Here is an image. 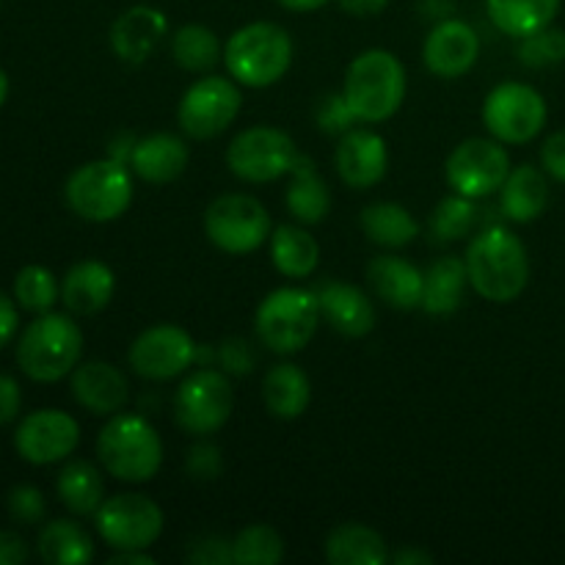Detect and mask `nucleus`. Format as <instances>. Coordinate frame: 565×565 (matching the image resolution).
<instances>
[{
    "label": "nucleus",
    "mask_w": 565,
    "mask_h": 565,
    "mask_svg": "<svg viewBox=\"0 0 565 565\" xmlns=\"http://www.w3.org/2000/svg\"><path fill=\"white\" fill-rule=\"evenodd\" d=\"M469 287L486 301L511 303L527 290L530 257L522 237L505 226H483L467 248Z\"/></svg>",
    "instance_id": "1"
},
{
    "label": "nucleus",
    "mask_w": 565,
    "mask_h": 565,
    "mask_svg": "<svg viewBox=\"0 0 565 565\" xmlns=\"http://www.w3.org/2000/svg\"><path fill=\"white\" fill-rule=\"evenodd\" d=\"M342 94L364 125L392 119L406 99V66L390 50H364L348 66Z\"/></svg>",
    "instance_id": "2"
},
{
    "label": "nucleus",
    "mask_w": 565,
    "mask_h": 565,
    "mask_svg": "<svg viewBox=\"0 0 565 565\" xmlns=\"http://www.w3.org/2000/svg\"><path fill=\"white\" fill-rule=\"evenodd\" d=\"M97 458L121 483H149L163 467V439L141 414H114L97 436Z\"/></svg>",
    "instance_id": "3"
},
{
    "label": "nucleus",
    "mask_w": 565,
    "mask_h": 565,
    "mask_svg": "<svg viewBox=\"0 0 565 565\" xmlns=\"http://www.w3.org/2000/svg\"><path fill=\"white\" fill-rule=\"evenodd\" d=\"M292 39L276 22H248L224 44V64L232 81L246 88H268L292 64Z\"/></svg>",
    "instance_id": "4"
},
{
    "label": "nucleus",
    "mask_w": 565,
    "mask_h": 565,
    "mask_svg": "<svg viewBox=\"0 0 565 565\" xmlns=\"http://www.w3.org/2000/svg\"><path fill=\"white\" fill-rule=\"evenodd\" d=\"M83 331L70 315L44 312L22 331L17 364L39 384H55L81 364Z\"/></svg>",
    "instance_id": "5"
},
{
    "label": "nucleus",
    "mask_w": 565,
    "mask_h": 565,
    "mask_svg": "<svg viewBox=\"0 0 565 565\" xmlns=\"http://www.w3.org/2000/svg\"><path fill=\"white\" fill-rule=\"evenodd\" d=\"M318 292L307 287H279L263 298L254 315V329L268 351L290 356L312 342L320 326Z\"/></svg>",
    "instance_id": "6"
},
{
    "label": "nucleus",
    "mask_w": 565,
    "mask_h": 565,
    "mask_svg": "<svg viewBox=\"0 0 565 565\" xmlns=\"http://www.w3.org/2000/svg\"><path fill=\"white\" fill-rule=\"evenodd\" d=\"M66 204L83 221L108 224L121 218L132 204V174L116 158L77 166L64 188Z\"/></svg>",
    "instance_id": "7"
},
{
    "label": "nucleus",
    "mask_w": 565,
    "mask_h": 565,
    "mask_svg": "<svg viewBox=\"0 0 565 565\" xmlns=\"http://www.w3.org/2000/svg\"><path fill=\"white\" fill-rule=\"evenodd\" d=\"M207 241L224 254H252L270 241V213L248 193H224L204 210Z\"/></svg>",
    "instance_id": "8"
},
{
    "label": "nucleus",
    "mask_w": 565,
    "mask_h": 565,
    "mask_svg": "<svg viewBox=\"0 0 565 565\" xmlns=\"http://www.w3.org/2000/svg\"><path fill=\"white\" fill-rule=\"evenodd\" d=\"M243 108L241 83L232 77L204 75L180 99L177 121L193 141H210L230 130Z\"/></svg>",
    "instance_id": "9"
},
{
    "label": "nucleus",
    "mask_w": 565,
    "mask_h": 565,
    "mask_svg": "<svg viewBox=\"0 0 565 565\" xmlns=\"http://www.w3.org/2000/svg\"><path fill=\"white\" fill-rule=\"evenodd\" d=\"M235 408V390L224 370L202 367L188 375L174 395V417L185 434L210 436L226 425Z\"/></svg>",
    "instance_id": "10"
},
{
    "label": "nucleus",
    "mask_w": 565,
    "mask_h": 565,
    "mask_svg": "<svg viewBox=\"0 0 565 565\" xmlns=\"http://www.w3.org/2000/svg\"><path fill=\"white\" fill-rule=\"evenodd\" d=\"M296 158V141L285 130L270 125H257L237 132L226 149V166L232 174L243 182H254V185L287 177Z\"/></svg>",
    "instance_id": "11"
},
{
    "label": "nucleus",
    "mask_w": 565,
    "mask_h": 565,
    "mask_svg": "<svg viewBox=\"0 0 565 565\" xmlns=\"http://www.w3.org/2000/svg\"><path fill=\"white\" fill-rule=\"evenodd\" d=\"M546 99L539 88L527 83L508 81L491 88V94L483 103V125L491 132V138L502 143H527L544 130Z\"/></svg>",
    "instance_id": "12"
},
{
    "label": "nucleus",
    "mask_w": 565,
    "mask_h": 565,
    "mask_svg": "<svg viewBox=\"0 0 565 565\" xmlns=\"http://www.w3.org/2000/svg\"><path fill=\"white\" fill-rule=\"evenodd\" d=\"M94 524L114 552L149 550L163 535V511L143 494H116L99 505Z\"/></svg>",
    "instance_id": "13"
},
{
    "label": "nucleus",
    "mask_w": 565,
    "mask_h": 565,
    "mask_svg": "<svg viewBox=\"0 0 565 565\" xmlns=\"http://www.w3.org/2000/svg\"><path fill=\"white\" fill-rule=\"evenodd\" d=\"M447 185L469 199H486L511 174V154L497 138H467L450 152L445 166Z\"/></svg>",
    "instance_id": "14"
},
{
    "label": "nucleus",
    "mask_w": 565,
    "mask_h": 565,
    "mask_svg": "<svg viewBox=\"0 0 565 565\" xmlns=\"http://www.w3.org/2000/svg\"><path fill=\"white\" fill-rule=\"evenodd\" d=\"M199 359V345L185 329L174 323L149 326L127 351L132 373L147 381H171L188 373Z\"/></svg>",
    "instance_id": "15"
},
{
    "label": "nucleus",
    "mask_w": 565,
    "mask_h": 565,
    "mask_svg": "<svg viewBox=\"0 0 565 565\" xmlns=\"http://www.w3.org/2000/svg\"><path fill=\"white\" fill-rule=\"evenodd\" d=\"M81 445V425L58 408H39L22 417L14 430V447L22 461L33 467L66 461Z\"/></svg>",
    "instance_id": "16"
},
{
    "label": "nucleus",
    "mask_w": 565,
    "mask_h": 565,
    "mask_svg": "<svg viewBox=\"0 0 565 565\" xmlns=\"http://www.w3.org/2000/svg\"><path fill=\"white\" fill-rule=\"evenodd\" d=\"M480 55V36L469 22L447 17L430 28L428 39H425L423 58L425 66L434 72L436 77L445 81H456V77L467 75Z\"/></svg>",
    "instance_id": "17"
},
{
    "label": "nucleus",
    "mask_w": 565,
    "mask_h": 565,
    "mask_svg": "<svg viewBox=\"0 0 565 565\" xmlns=\"http://www.w3.org/2000/svg\"><path fill=\"white\" fill-rule=\"evenodd\" d=\"M72 395L86 412L114 417L130 403V381L116 364L92 359L72 370Z\"/></svg>",
    "instance_id": "18"
},
{
    "label": "nucleus",
    "mask_w": 565,
    "mask_h": 565,
    "mask_svg": "<svg viewBox=\"0 0 565 565\" xmlns=\"http://www.w3.org/2000/svg\"><path fill=\"white\" fill-rule=\"evenodd\" d=\"M337 171L348 188L367 191L379 185L390 169V149L386 141L373 130H348L337 147Z\"/></svg>",
    "instance_id": "19"
},
{
    "label": "nucleus",
    "mask_w": 565,
    "mask_h": 565,
    "mask_svg": "<svg viewBox=\"0 0 565 565\" xmlns=\"http://www.w3.org/2000/svg\"><path fill=\"white\" fill-rule=\"evenodd\" d=\"M169 36V17L154 6H130L110 28V47L125 64H143Z\"/></svg>",
    "instance_id": "20"
},
{
    "label": "nucleus",
    "mask_w": 565,
    "mask_h": 565,
    "mask_svg": "<svg viewBox=\"0 0 565 565\" xmlns=\"http://www.w3.org/2000/svg\"><path fill=\"white\" fill-rule=\"evenodd\" d=\"M320 315L329 320L334 331L351 340H362L375 329V307L364 290L356 285H345V281H323L318 287Z\"/></svg>",
    "instance_id": "21"
},
{
    "label": "nucleus",
    "mask_w": 565,
    "mask_h": 565,
    "mask_svg": "<svg viewBox=\"0 0 565 565\" xmlns=\"http://www.w3.org/2000/svg\"><path fill=\"white\" fill-rule=\"evenodd\" d=\"M188 163H191V149L180 136H171V132H154V136L132 143V174L152 185H169V182L180 180Z\"/></svg>",
    "instance_id": "22"
},
{
    "label": "nucleus",
    "mask_w": 565,
    "mask_h": 565,
    "mask_svg": "<svg viewBox=\"0 0 565 565\" xmlns=\"http://www.w3.org/2000/svg\"><path fill=\"white\" fill-rule=\"evenodd\" d=\"M367 281L381 301L401 309V312L423 307L425 274L408 259L392 257V254H381V257L370 259Z\"/></svg>",
    "instance_id": "23"
},
{
    "label": "nucleus",
    "mask_w": 565,
    "mask_h": 565,
    "mask_svg": "<svg viewBox=\"0 0 565 565\" xmlns=\"http://www.w3.org/2000/svg\"><path fill=\"white\" fill-rule=\"evenodd\" d=\"M116 290V276L99 259H83L66 270L61 281V301L72 315H97L110 303Z\"/></svg>",
    "instance_id": "24"
},
{
    "label": "nucleus",
    "mask_w": 565,
    "mask_h": 565,
    "mask_svg": "<svg viewBox=\"0 0 565 565\" xmlns=\"http://www.w3.org/2000/svg\"><path fill=\"white\" fill-rule=\"evenodd\" d=\"M546 204H550L546 171L535 169L530 163L511 169V174H508V180L500 188L502 215L513 221V224H530V221L544 215Z\"/></svg>",
    "instance_id": "25"
},
{
    "label": "nucleus",
    "mask_w": 565,
    "mask_h": 565,
    "mask_svg": "<svg viewBox=\"0 0 565 565\" xmlns=\"http://www.w3.org/2000/svg\"><path fill=\"white\" fill-rule=\"evenodd\" d=\"M287 177H290V185H287L285 204L292 218L303 226L320 224L331 210V193L315 160L298 154Z\"/></svg>",
    "instance_id": "26"
},
{
    "label": "nucleus",
    "mask_w": 565,
    "mask_h": 565,
    "mask_svg": "<svg viewBox=\"0 0 565 565\" xmlns=\"http://www.w3.org/2000/svg\"><path fill=\"white\" fill-rule=\"evenodd\" d=\"M263 401L276 419L290 423L301 417L312 403V381L298 364H274L263 379Z\"/></svg>",
    "instance_id": "27"
},
{
    "label": "nucleus",
    "mask_w": 565,
    "mask_h": 565,
    "mask_svg": "<svg viewBox=\"0 0 565 565\" xmlns=\"http://www.w3.org/2000/svg\"><path fill=\"white\" fill-rule=\"evenodd\" d=\"M326 561L334 565H384L392 561L390 546L367 524H340L326 539Z\"/></svg>",
    "instance_id": "28"
},
{
    "label": "nucleus",
    "mask_w": 565,
    "mask_h": 565,
    "mask_svg": "<svg viewBox=\"0 0 565 565\" xmlns=\"http://www.w3.org/2000/svg\"><path fill=\"white\" fill-rule=\"evenodd\" d=\"M270 259L287 279H307L320 263V246L307 226L281 224L270 232Z\"/></svg>",
    "instance_id": "29"
},
{
    "label": "nucleus",
    "mask_w": 565,
    "mask_h": 565,
    "mask_svg": "<svg viewBox=\"0 0 565 565\" xmlns=\"http://www.w3.org/2000/svg\"><path fill=\"white\" fill-rule=\"evenodd\" d=\"M469 274L461 257H441L425 270L423 309L428 315H452L467 296Z\"/></svg>",
    "instance_id": "30"
},
{
    "label": "nucleus",
    "mask_w": 565,
    "mask_h": 565,
    "mask_svg": "<svg viewBox=\"0 0 565 565\" xmlns=\"http://www.w3.org/2000/svg\"><path fill=\"white\" fill-rule=\"evenodd\" d=\"M55 491L66 511H72L75 516H94L105 502L103 472L92 461H81V458L66 461L55 480Z\"/></svg>",
    "instance_id": "31"
},
{
    "label": "nucleus",
    "mask_w": 565,
    "mask_h": 565,
    "mask_svg": "<svg viewBox=\"0 0 565 565\" xmlns=\"http://www.w3.org/2000/svg\"><path fill=\"white\" fill-rule=\"evenodd\" d=\"M36 552L50 565H86L94 561V541L77 522L55 519L39 533Z\"/></svg>",
    "instance_id": "32"
},
{
    "label": "nucleus",
    "mask_w": 565,
    "mask_h": 565,
    "mask_svg": "<svg viewBox=\"0 0 565 565\" xmlns=\"http://www.w3.org/2000/svg\"><path fill=\"white\" fill-rule=\"evenodd\" d=\"M563 0H486L489 20L508 36H527L555 22Z\"/></svg>",
    "instance_id": "33"
},
{
    "label": "nucleus",
    "mask_w": 565,
    "mask_h": 565,
    "mask_svg": "<svg viewBox=\"0 0 565 565\" xmlns=\"http://www.w3.org/2000/svg\"><path fill=\"white\" fill-rule=\"evenodd\" d=\"M362 230L370 243L384 248H403L419 235L417 218L397 202H379L364 207Z\"/></svg>",
    "instance_id": "34"
},
{
    "label": "nucleus",
    "mask_w": 565,
    "mask_h": 565,
    "mask_svg": "<svg viewBox=\"0 0 565 565\" xmlns=\"http://www.w3.org/2000/svg\"><path fill=\"white\" fill-rule=\"evenodd\" d=\"M171 55H174V64L185 72L204 75V72L215 70L218 61H224V47L213 28L188 22V25L177 28L171 36Z\"/></svg>",
    "instance_id": "35"
},
{
    "label": "nucleus",
    "mask_w": 565,
    "mask_h": 565,
    "mask_svg": "<svg viewBox=\"0 0 565 565\" xmlns=\"http://www.w3.org/2000/svg\"><path fill=\"white\" fill-rule=\"evenodd\" d=\"M475 202L478 199L461 196V193L441 199L434 207V213H430V235L439 243H452L472 235L480 221L478 204Z\"/></svg>",
    "instance_id": "36"
},
{
    "label": "nucleus",
    "mask_w": 565,
    "mask_h": 565,
    "mask_svg": "<svg viewBox=\"0 0 565 565\" xmlns=\"http://www.w3.org/2000/svg\"><path fill=\"white\" fill-rule=\"evenodd\" d=\"M237 565H276L285 561V539L270 524H248L232 539Z\"/></svg>",
    "instance_id": "37"
},
{
    "label": "nucleus",
    "mask_w": 565,
    "mask_h": 565,
    "mask_svg": "<svg viewBox=\"0 0 565 565\" xmlns=\"http://www.w3.org/2000/svg\"><path fill=\"white\" fill-rule=\"evenodd\" d=\"M61 298V285L55 281L53 270L42 265H25L14 279V301L20 309L33 315L53 312L55 301Z\"/></svg>",
    "instance_id": "38"
},
{
    "label": "nucleus",
    "mask_w": 565,
    "mask_h": 565,
    "mask_svg": "<svg viewBox=\"0 0 565 565\" xmlns=\"http://www.w3.org/2000/svg\"><path fill=\"white\" fill-rule=\"evenodd\" d=\"M519 58L530 70H550L565 61V31L555 22L519 39Z\"/></svg>",
    "instance_id": "39"
},
{
    "label": "nucleus",
    "mask_w": 565,
    "mask_h": 565,
    "mask_svg": "<svg viewBox=\"0 0 565 565\" xmlns=\"http://www.w3.org/2000/svg\"><path fill=\"white\" fill-rule=\"evenodd\" d=\"M315 119H318L320 132H326V136H345L348 130H353V121H359L342 92L320 99L318 110H315Z\"/></svg>",
    "instance_id": "40"
},
{
    "label": "nucleus",
    "mask_w": 565,
    "mask_h": 565,
    "mask_svg": "<svg viewBox=\"0 0 565 565\" xmlns=\"http://www.w3.org/2000/svg\"><path fill=\"white\" fill-rule=\"evenodd\" d=\"M9 516L20 524H39L47 513V502L36 486H14L6 497Z\"/></svg>",
    "instance_id": "41"
},
{
    "label": "nucleus",
    "mask_w": 565,
    "mask_h": 565,
    "mask_svg": "<svg viewBox=\"0 0 565 565\" xmlns=\"http://www.w3.org/2000/svg\"><path fill=\"white\" fill-rule=\"evenodd\" d=\"M185 472L191 475V480H199V483H210V480L221 478L224 472V458H221V450L210 441H199L188 450L185 458Z\"/></svg>",
    "instance_id": "42"
},
{
    "label": "nucleus",
    "mask_w": 565,
    "mask_h": 565,
    "mask_svg": "<svg viewBox=\"0 0 565 565\" xmlns=\"http://www.w3.org/2000/svg\"><path fill=\"white\" fill-rule=\"evenodd\" d=\"M215 359H218L221 370L226 375H248L257 364V353H254L252 342L241 340V337H230L215 348Z\"/></svg>",
    "instance_id": "43"
},
{
    "label": "nucleus",
    "mask_w": 565,
    "mask_h": 565,
    "mask_svg": "<svg viewBox=\"0 0 565 565\" xmlns=\"http://www.w3.org/2000/svg\"><path fill=\"white\" fill-rule=\"evenodd\" d=\"M188 563L196 565H230L235 563L232 555V541L224 535H204V539L193 541L188 550Z\"/></svg>",
    "instance_id": "44"
},
{
    "label": "nucleus",
    "mask_w": 565,
    "mask_h": 565,
    "mask_svg": "<svg viewBox=\"0 0 565 565\" xmlns=\"http://www.w3.org/2000/svg\"><path fill=\"white\" fill-rule=\"evenodd\" d=\"M541 169L557 182H565V130L552 132L544 143H541Z\"/></svg>",
    "instance_id": "45"
},
{
    "label": "nucleus",
    "mask_w": 565,
    "mask_h": 565,
    "mask_svg": "<svg viewBox=\"0 0 565 565\" xmlns=\"http://www.w3.org/2000/svg\"><path fill=\"white\" fill-rule=\"evenodd\" d=\"M22 392L11 375L0 373V425H9L20 417Z\"/></svg>",
    "instance_id": "46"
},
{
    "label": "nucleus",
    "mask_w": 565,
    "mask_h": 565,
    "mask_svg": "<svg viewBox=\"0 0 565 565\" xmlns=\"http://www.w3.org/2000/svg\"><path fill=\"white\" fill-rule=\"evenodd\" d=\"M20 303L14 298H9L6 292H0V348L9 345L14 340L17 329H20Z\"/></svg>",
    "instance_id": "47"
},
{
    "label": "nucleus",
    "mask_w": 565,
    "mask_h": 565,
    "mask_svg": "<svg viewBox=\"0 0 565 565\" xmlns=\"http://www.w3.org/2000/svg\"><path fill=\"white\" fill-rule=\"evenodd\" d=\"M28 561V544L17 533L0 530V565H22Z\"/></svg>",
    "instance_id": "48"
},
{
    "label": "nucleus",
    "mask_w": 565,
    "mask_h": 565,
    "mask_svg": "<svg viewBox=\"0 0 565 565\" xmlns=\"http://www.w3.org/2000/svg\"><path fill=\"white\" fill-rule=\"evenodd\" d=\"M337 3L353 17H375L390 6V0H337Z\"/></svg>",
    "instance_id": "49"
},
{
    "label": "nucleus",
    "mask_w": 565,
    "mask_h": 565,
    "mask_svg": "<svg viewBox=\"0 0 565 565\" xmlns=\"http://www.w3.org/2000/svg\"><path fill=\"white\" fill-rule=\"evenodd\" d=\"M110 565H154V557L147 550H121L108 557Z\"/></svg>",
    "instance_id": "50"
},
{
    "label": "nucleus",
    "mask_w": 565,
    "mask_h": 565,
    "mask_svg": "<svg viewBox=\"0 0 565 565\" xmlns=\"http://www.w3.org/2000/svg\"><path fill=\"white\" fill-rule=\"evenodd\" d=\"M392 561H395L397 565H430L434 563V557L423 550H401L392 555Z\"/></svg>",
    "instance_id": "51"
},
{
    "label": "nucleus",
    "mask_w": 565,
    "mask_h": 565,
    "mask_svg": "<svg viewBox=\"0 0 565 565\" xmlns=\"http://www.w3.org/2000/svg\"><path fill=\"white\" fill-rule=\"evenodd\" d=\"M279 6H285L287 11H296V14H307V11L323 9L329 0H276Z\"/></svg>",
    "instance_id": "52"
},
{
    "label": "nucleus",
    "mask_w": 565,
    "mask_h": 565,
    "mask_svg": "<svg viewBox=\"0 0 565 565\" xmlns=\"http://www.w3.org/2000/svg\"><path fill=\"white\" fill-rule=\"evenodd\" d=\"M6 99H9V75L0 70V108H3Z\"/></svg>",
    "instance_id": "53"
},
{
    "label": "nucleus",
    "mask_w": 565,
    "mask_h": 565,
    "mask_svg": "<svg viewBox=\"0 0 565 565\" xmlns=\"http://www.w3.org/2000/svg\"><path fill=\"white\" fill-rule=\"evenodd\" d=\"M0 6H3V0H0Z\"/></svg>",
    "instance_id": "54"
}]
</instances>
